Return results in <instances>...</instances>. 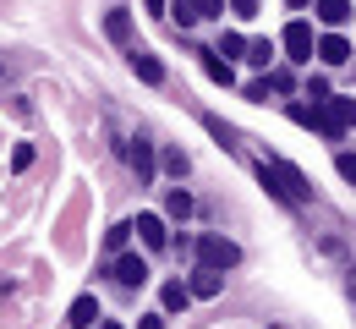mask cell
Here are the masks:
<instances>
[{
	"instance_id": "22",
	"label": "cell",
	"mask_w": 356,
	"mask_h": 329,
	"mask_svg": "<svg viewBox=\"0 0 356 329\" xmlns=\"http://www.w3.org/2000/svg\"><path fill=\"white\" fill-rule=\"evenodd\" d=\"M127 236H132V225H115V231L104 236V247H110V252H121V247H127Z\"/></svg>"
},
{
	"instance_id": "16",
	"label": "cell",
	"mask_w": 356,
	"mask_h": 329,
	"mask_svg": "<svg viewBox=\"0 0 356 329\" xmlns=\"http://www.w3.org/2000/svg\"><path fill=\"white\" fill-rule=\"evenodd\" d=\"M165 209H170V220H186V214H192V192L170 187V198H165Z\"/></svg>"
},
{
	"instance_id": "15",
	"label": "cell",
	"mask_w": 356,
	"mask_h": 329,
	"mask_svg": "<svg viewBox=\"0 0 356 329\" xmlns=\"http://www.w3.org/2000/svg\"><path fill=\"white\" fill-rule=\"evenodd\" d=\"M132 170H137V182H154V143H137L132 148Z\"/></svg>"
},
{
	"instance_id": "2",
	"label": "cell",
	"mask_w": 356,
	"mask_h": 329,
	"mask_svg": "<svg viewBox=\"0 0 356 329\" xmlns=\"http://www.w3.org/2000/svg\"><path fill=\"white\" fill-rule=\"evenodd\" d=\"M346 127H356V99L351 94H329L323 99V138H340Z\"/></svg>"
},
{
	"instance_id": "13",
	"label": "cell",
	"mask_w": 356,
	"mask_h": 329,
	"mask_svg": "<svg viewBox=\"0 0 356 329\" xmlns=\"http://www.w3.org/2000/svg\"><path fill=\"white\" fill-rule=\"evenodd\" d=\"M159 302H165V313H181L186 302H192V285H181V280H170L165 291H159Z\"/></svg>"
},
{
	"instance_id": "10",
	"label": "cell",
	"mask_w": 356,
	"mask_h": 329,
	"mask_svg": "<svg viewBox=\"0 0 356 329\" xmlns=\"http://www.w3.org/2000/svg\"><path fill=\"white\" fill-rule=\"evenodd\" d=\"M93 319H99V296H77L72 313H66V324H72V329H88Z\"/></svg>"
},
{
	"instance_id": "17",
	"label": "cell",
	"mask_w": 356,
	"mask_h": 329,
	"mask_svg": "<svg viewBox=\"0 0 356 329\" xmlns=\"http://www.w3.org/2000/svg\"><path fill=\"white\" fill-rule=\"evenodd\" d=\"M170 17H176L181 28H192V22H203V17H197V6H192V0H170Z\"/></svg>"
},
{
	"instance_id": "14",
	"label": "cell",
	"mask_w": 356,
	"mask_h": 329,
	"mask_svg": "<svg viewBox=\"0 0 356 329\" xmlns=\"http://www.w3.org/2000/svg\"><path fill=\"white\" fill-rule=\"evenodd\" d=\"M318 17L329 28H340V22H351V0H318Z\"/></svg>"
},
{
	"instance_id": "29",
	"label": "cell",
	"mask_w": 356,
	"mask_h": 329,
	"mask_svg": "<svg viewBox=\"0 0 356 329\" xmlns=\"http://www.w3.org/2000/svg\"><path fill=\"white\" fill-rule=\"evenodd\" d=\"M137 329H165V324H159V319H143V324H137Z\"/></svg>"
},
{
	"instance_id": "4",
	"label": "cell",
	"mask_w": 356,
	"mask_h": 329,
	"mask_svg": "<svg viewBox=\"0 0 356 329\" xmlns=\"http://www.w3.org/2000/svg\"><path fill=\"white\" fill-rule=\"evenodd\" d=\"M110 275L127 285V291H137V285H148V264L137 258V252H115V264H110Z\"/></svg>"
},
{
	"instance_id": "21",
	"label": "cell",
	"mask_w": 356,
	"mask_h": 329,
	"mask_svg": "<svg viewBox=\"0 0 356 329\" xmlns=\"http://www.w3.org/2000/svg\"><path fill=\"white\" fill-rule=\"evenodd\" d=\"M220 55H247V39H241V33H225V39H220Z\"/></svg>"
},
{
	"instance_id": "23",
	"label": "cell",
	"mask_w": 356,
	"mask_h": 329,
	"mask_svg": "<svg viewBox=\"0 0 356 329\" xmlns=\"http://www.w3.org/2000/svg\"><path fill=\"white\" fill-rule=\"evenodd\" d=\"M334 165H340V176H346V182H351V187H356V154H340Z\"/></svg>"
},
{
	"instance_id": "1",
	"label": "cell",
	"mask_w": 356,
	"mask_h": 329,
	"mask_svg": "<svg viewBox=\"0 0 356 329\" xmlns=\"http://www.w3.org/2000/svg\"><path fill=\"white\" fill-rule=\"evenodd\" d=\"M192 252H197V264H203V269H236V264H241V247H236V241H225V236H197V241H192Z\"/></svg>"
},
{
	"instance_id": "19",
	"label": "cell",
	"mask_w": 356,
	"mask_h": 329,
	"mask_svg": "<svg viewBox=\"0 0 356 329\" xmlns=\"http://www.w3.org/2000/svg\"><path fill=\"white\" fill-rule=\"evenodd\" d=\"M247 61H252V66H268V61H274V45H268V39L247 45Z\"/></svg>"
},
{
	"instance_id": "3",
	"label": "cell",
	"mask_w": 356,
	"mask_h": 329,
	"mask_svg": "<svg viewBox=\"0 0 356 329\" xmlns=\"http://www.w3.org/2000/svg\"><path fill=\"white\" fill-rule=\"evenodd\" d=\"M268 165H274V176H280V187H285V198H291V209H296V203H307V198H312L307 176H302L296 165H285V159H268Z\"/></svg>"
},
{
	"instance_id": "7",
	"label": "cell",
	"mask_w": 356,
	"mask_h": 329,
	"mask_svg": "<svg viewBox=\"0 0 356 329\" xmlns=\"http://www.w3.org/2000/svg\"><path fill=\"white\" fill-rule=\"evenodd\" d=\"M312 55H318L323 66H346V61H351V45H346L340 33H329V39H318V49H312Z\"/></svg>"
},
{
	"instance_id": "6",
	"label": "cell",
	"mask_w": 356,
	"mask_h": 329,
	"mask_svg": "<svg viewBox=\"0 0 356 329\" xmlns=\"http://www.w3.org/2000/svg\"><path fill=\"white\" fill-rule=\"evenodd\" d=\"M127 61H132V72L143 77V83H154V88L165 83V66H159V55H148V49H132Z\"/></svg>"
},
{
	"instance_id": "8",
	"label": "cell",
	"mask_w": 356,
	"mask_h": 329,
	"mask_svg": "<svg viewBox=\"0 0 356 329\" xmlns=\"http://www.w3.org/2000/svg\"><path fill=\"white\" fill-rule=\"evenodd\" d=\"M132 231L143 236V247H154V252H159V247L170 241V236H165V220H159V214H137V225H132Z\"/></svg>"
},
{
	"instance_id": "32",
	"label": "cell",
	"mask_w": 356,
	"mask_h": 329,
	"mask_svg": "<svg viewBox=\"0 0 356 329\" xmlns=\"http://www.w3.org/2000/svg\"><path fill=\"white\" fill-rule=\"evenodd\" d=\"M285 6H307V0H285Z\"/></svg>"
},
{
	"instance_id": "24",
	"label": "cell",
	"mask_w": 356,
	"mask_h": 329,
	"mask_svg": "<svg viewBox=\"0 0 356 329\" xmlns=\"http://www.w3.org/2000/svg\"><path fill=\"white\" fill-rule=\"evenodd\" d=\"M268 88L274 94H291V72H268Z\"/></svg>"
},
{
	"instance_id": "11",
	"label": "cell",
	"mask_w": 356,
	"mask_h": 329,
	"mask_svg": "<svg viewBox=\"0 0 356 329\" xmlns=\"http://www.w3.org/2000/svg\"><path fill=\"white\" fill-rule=\"evenodd\" d=\"M197 55H203V72H209L214 83H225V88L236 83V72H230V61H220V49H197Z\"/></svg>"
},
{
	"instance_id": "9",
	"label": "cell",
	"mask_w": 356,
	"mask_h": 329,
	"mask_svg": "<svg viewBox=\"0 0 356 329\" xmlns=\"http://www.w3.org/2000/svg\"><path fill=\"white\" fill-rule=\"evenodd\" d=\"M104 33H110L115 45H127V39H132V11H127V6H115V11L104 17Z\"/></svg>"
},
{
	"instance_id": "5",
	"label": "cell",
	"mask_w": 356,
	"mask_h": 329,
	"mask_svg": "<svg viewBox=\"0 0 356 329\" xmlns=\"http://www.w3.org/2000/svg\"><path fill=\"white\" fill-rule=\"evenodd\" d=\"M285 49H291V61H312V28L307 22H291V28H285Z\"/></svg>"
},
{
	"instance_id": "25",
	"label": "cell",
	"mask_w": 356,
	"mask_h": 329,
	"mask_svg": "<svg viewBox=\"0 0 356 329\" xmlns=\"http://www.w3.org/2000/svg\"><path fill=\"white\" fill-rule=\"evenodd\" d=\"M192 6H197V17H220L225 11V0H192Z\"/></svg>"
},
{
	"instance_id": "18",
	"label": "cell",
	"mask_w": 356,
	"mask_h": 329,
	"mask_svg": "<svg viewBox=\"0 0 356 329\" xmlns=\"http://www.w3.org/2000/svg\"><path fill=\"white\" fill-rule=\"evenodd\" d=\"M159 165H165V170H170V176H186V154H181V148H165V159H159Z\"/></svg>"
},
{
	"instance_id": "30",
	"label": "cell",
	"mask_w": 356,
	"mask_h": 329,
	"mask_svg": "<svg viewBox=\"0 0 356 329\" xmlns=\"http://www.w3.org/2000/svg\"><path fill=\"white\" fill-rule=\"evenodd\" d=\"M148 11H165V0H148Z\"/></svg>"
},
{
	"instance_id": "33",
	"label": "cell",
	"mask_w": 356,
	"mask_h": 329,
	"mask_svg": "<svg viewBox=\"0 0 356 329\" xmlns=\"http://www.w3.org/2000/svg\"><path fill=\"white\" fill-rule=\"evenodd\" d=\"M99 329H121V324H99Z\"/></svg>"
},
{
	"instance_id": "12",
	"label": "cell",
	"mask_w": 356,
	"mask_h": 329,
	"mask_svg": "<svg viewBox=\"0 0 356 329\" xmlns=\"http://www.w3.org/2000/svg\"><path fill=\"white\" fill-rule=\"evenodd\" d=\"M220 285H225L220 269H203V264H197V275H192V296H220Z\"/></svg>"
},
{
	"instance_id": "28",
	"label": "cell",
	"mask_w": 356,
	"mask_h": 329,
	"mask_svg": "<svg viewBox=\"0 0 356 329\" xmlns=\"http://www.w3.org/2000/svg\"><path fill=\"white\" fill-rule=\"evenodd\" d=\"M230 11H236V17H252V11H258V0H230Z\"/></svg>"
},
{
	"instance_id": "20",
	"label": "cell",
	"mask_w": 356,
	"mask_h": 329,
	"mask_svg": "<svg viewBox=\"0 0 356 329\" xmlns=\"http://www.w3.org/2000/svg\"><path fill=\"white\" fill-rule=\"evenodd\" d=\"M28 165H33V143H17L11 148V170H28Z\"/></svg>"
},
{
	"instance_id": "31",
	"label": "cell",
	"mask_w": 356,
	"mask_h": 329,
	"mask_svg": "<svg viewBox=\"0 0 356 329\" xmlns=\"http://www.w3.org/2000/svg\"><path fill=\"white\" fill-rule=\"evenodd\" d=\"M351 296H356V269H351Z\"/></svg>"
},
{
	"instance_id": "27",
	"label": "cell",
	"mask_w": 356,
	"mask_h": 329,
	"mask_svg": "<svg viewBox=\"0 0 356 329\" xmlns=\"http://www.w3.org/2000/svg\"><path fill=\"white\" fill-rule=\"evenodd\" d=\"M203 127H209V132H214V138H220V143H230V127H225L220 115H209V121H203Z\"/></svg>"
},
{
	"instance_id": "26",
	"label": "cell",
	"mask_w": 356,
	"mask_h": 329,
	"mask_svg": "<svg viewBox=\"0 0 356 329\" xmlns=\"http://www.w3.org/2000/svg\"><path fill=\"white\" fill-rule=\"evenodd\" d=\"M307 99H312V104H323V99H329V83H323V77H312V88H307Z\"/></svg>"
}]
</instances>
